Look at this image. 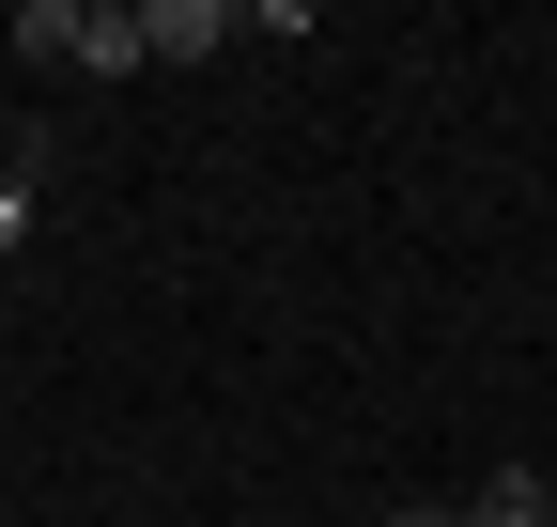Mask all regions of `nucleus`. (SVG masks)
Here are the masks:
<instances>
[{"instance_id":"nucleus-1","label":"nucleus","mask_w":557,"mask_h":527,"mask_svg":"<svg viewBox=\"0 0 557 527\" xmlns=\"http://www.w3.org/2000/svg\"><path fill=\"white\" fill-rule=\"evenodd\" d=\"M16 47L32 62H78V78H124L139 62V0H16Z\"/></svg>"},{"instance_id":"nucleus-2","label":"nucleus","mask_w":557,"mask_h":527,"mask_svg":"<svg viewBox=\"0 0 557 527\" xmlns=\"http://www.w3.org/2000/svg\"><path fill=\"white\" fill-rule=\"evenodd\" d=\"M248 32V0H139V62H218Z\"/></svg>"},{"instance_id":"nucleus-3","label":"nucleus","mask_w":557,"mask_h":527,"mask_svg":"<svg viewBox=\"0 0 557 527\" xmlns=\"http://www.w3.org/2000/svg\"><path fill=\"white\" fill-rule=\"evenodd\" d=\"M465 527H557V497H542V466H496L465 497Z\"/></svg>"},{"instance_id":"nucleus-4","label":"nucleus","mask_w":557,"mask_h":527,"mask_svg":"<svg viewBox=\"0 0 557 527\" xmlns=\"http://www.w3.org/2000/svg\"><path fill=\"white\" fill-rule=\"evenodd\" d=\"M32 171H47V156H16V171H0V248H32V203H47Z\"/></svg>"},{"instance_id":"nucleus-5","label":"nucleus","mask_w":557,"mask_h":527,"mask_svg":"<svg viewBox=\"0 0 557 527\" xmlns=\"http://www.w3.org/2000/svg\"><path fill=\"white\" fill-rule=\"evenodd\" d=\"M387 527H465V512H449V497H403V512H387Z\"/></svg>"}]
</instances>
